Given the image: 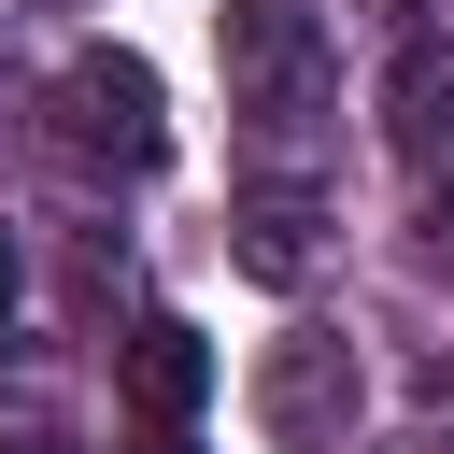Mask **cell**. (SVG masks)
<instances>
[{
    "label": "cell",
    "mask_w": 454,
    "mask_h": 454,
    "mask_svg": "<svg viewBox=\"0 0 454 454\" xmlns=\"http://www.w3.org/2000/svg\"><path fill=\"white\" fill-rule=\"evenodd\" d=\"M227 85H241L270 128H298V114L326 99V28H312V0H227Z\"/></svg>",
    "instance_id": "cell-1"
},
{
    "label": "cell",
    "mask_w": 454,
    "mask_h": 454,
    "mask_svg": "<svg viewBox=\"0 0 454 454\" xmlns=\"http://www.w3.org/2000/svg\"><path fill=\"white\" fill-rule=\"evenodd\" d=\"M255 426H270L284 454H340V426H355V355H340V340H270V355H255Z\"/></svg>",
    "instance_id": "cell-2"
},
{
    "label": "cell",
    "mask_w": 454,
    "mask_h": 454,
    "mask_svg": "<svg viewBox=\"0 0 454 454\" xmlns=\"http://www.w3.org/2000/svg\"><path fill=\"white\" fill-rule=\"evenodd\" d=\"M57 99H71V142H99V156H128V170H156V156H170V114H156V71H142V57L85 43Z\"/></svg>",
    "instance_id": "cell-3"
},
{
    "label": "cell",
    "mask_w": 454,
    "mask_h": 454,
    "mask_svg": "<svg viewBox=\"0 0 454 454\" xmlns=\"http://www.w3.org/2000/svg\"><path fill=\"white\" fill-rule=\"evenodd\" d=\"M199 397H213V340H199L184 312L128 326V411H142V426H184Z\"/></svg>",
    "instance_id": "cell-4"
},
{
    "label": "cell",
    "mask_w": 454,
    "mask_h": 454,
    "mask_svg": "<svg viewBox=\"0 0 454 454\" xmlns=\"http://www.w3.org/2000/svg\"><path fill=\"white\" fill-rule=\"evenodd\" d=\"M397 156L411 170H454V43H411L397 57Z\"/></svg>",
    "instance_id": "cell-5"
},
{
    "label": "cell",
    "mask_w": 454,
    "mask_h": 454,
    "mask_svg": "<svg viewBox=\"0 0 454 454\" xmlns=\"http://www.w3.org/2000/svg\"><path fill=\"white\" fill-rule=\"evenodd\" d=\"M241 270L255 284H312V213L298 199H241Z\"/></svg>",
    "instance_id": "cell-6"
},
{
    "label": "cell",
    "mask_w": 454,
    "mask_h": 454,
    "mask_svg": "<svg viewBox=\"0 0 454 454\" xmlns=\"http://www.w3.org/2000/svg\"><path fill=\"white\" fill-rule=\"evenodd\" d=\"M142 454H199V440H184V426H142Z\"/></svg>",
    "instance_id": "cell-7"
},
{
    "label": "cell",
    "mask_w": 454,
    "mask_h": 454,
    "mask_svg": "<svg viewBox=\"0 0 454 454\" xmlns=\"http://www.w3.org/2000/svg\"><path fill=\"white\" fill-rule=\"evenodd\" d=\"M0 312H14V241H0Z\"/></svg>",
    "instance_id": "cell-8"
},
{
    "label": "cell",
    "mask_w": 454,
    "mask_h": 454,
    "mask_svg": "<svg viewBox=\"0 0 454 454\" xmlns=\"http://www.w3.org/2000/svg\"><path fill=\"white\" fill-rule=\"evenodd\" d=\"M14 454H57V440H14Z\"/></svg>",
    "instance_id": "cell-9"
}]
</instances>
